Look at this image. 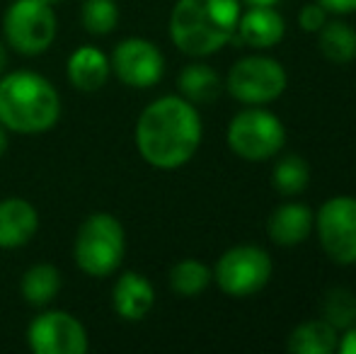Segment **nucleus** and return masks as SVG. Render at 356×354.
<instances>
[{
	"mask_svg": "<svg viewBox=\"0 0 356 354\" xmlns=\"http://www.w3.org/2000/svg\"><path fill=\"white\" fill-rule=\"evenodd\" d=\"M202 143V117L189 99L177 95L150 102L136 124V146L148 166L177 170L187 166Z\"/></svg>",
	"mask_w": 356,
	"mask_h": 354,
	"instance_id": "obj_1",
	"label": "nucleus"
},
{
	"mask_svg": "<svg viewBox=\"0 0 356 354\" xmlns=\"http://www.w3.org/2000/svg\"><path fill=\"white\" fill-rule=\"evenodd\" d=\"M240 13V0H177L170 15V37L187 56H211L233 39Z\"/></svg>",
	"mask_w": 356,
	"mask_h": 354,
	"instance_id": "obj_2",
	"label": "nucleus"
},
{
	"mask_svg": "<svg viewBox=\"0 0 356 354\" xmlns=\"http://www.w3.org/2000/svg\"><path fill=\"white\" fill-rule=\"evenodd\" d=\"M61 99L51 83L34 71L0 78V124L17 134H42L58 122Z\"/></svg>",
	"mask_w": 356,
	"mask_h": 354,
	"instance_id": "obj_3",
	"label": "nucleus"
},
{
	"mask_svg": "<svg viewBox=\"0 0 356 354\" xmlns=\"http://www.w3.org/2000/svg\"><path fill=\"white\" fill-rule=\"evenodd\" d=\"M127 238L124 226L112 214H92L85 218L75 236L73 257L78 267L90 277H109L124 260Z\"/></svg>",
	"mask_w": 356,
	"mask_h": 354,
	"instance_id": "obj_4",
	"label": "nucleus"
},
{
	"mask_svg": "<svg viewBox=\"0 0 356 354\" xmlns=\"http://www.w3.org/2000/svg\"><path fill=\"white\" fill-rule=\"evenodd\" d=\"M286 143L282 119L264 107H248L233 117L228 127V146L238 158L262 163L274 158Z\"/></svg>",
	"mask_w": 356,
	"mask_h": 354,
	"instance_id": "obj_5",
	"label": "nucleus"
},
{
	"mask_svg": "<svg viewBox=\"0 0 356 354\" xmlns=\"http://www.w3.org/2000/svg\"><path fill=\"white\" fill-rule=\"evenodd\" d=\"M274 272L272 257L257 246H235L218 257L213 279L223 293L233 298H248L262 291Z\"/></svg>",
	"mask_w": 356,
	"mask_h": 354,
	"instance_id": "obj_6",
	"label": "nucleus"
},
{
	"mask_svg": "<svg viewBox=\"0 0 356 354\" xmlns=\"http://www.w3.org/2000/svg\"><path fill=\"white\" fill-rule=\"evenodd\" d=\"M289 86L284 66L272 56H245L228 71L225 88L248 107H264L284 95Z\"/></svg>",
	"mask_w": 356,
	"mask_h": 354,
	"instance_id": "obj_7",
	"label": "nucleus"
},
{
	"mask_svg": "<svg viewBox=\"0 0 356 354\" xmlns=\"http://www.w3.org/2000/svg\"><path fill=\"white\" fill-rule=\"evenodd\" d=\"M5 39L15 51L37 56L56 37V13L47 0H15L3 19Z\"/></svg>",
	"mask_w": 356,
	"mask_h": 354,
	"instance_id": "obj_8",
	"label": "nucleus"
},
{
	"mask_svg": "<svg viewBox=\"0 0 356 354\" xmlns=\"http://www.w3.org/2000/svg\"><path fill=\"white\" fill-rule=\"evenodd\" d=\"M320 248L334 265H356V197L339 194L320 207L315 216Z\"/></svg>",
	"mask_w": 356,
	"mask_h": 354,
	"instance_id": "obj_9",
	"label": "nucleus"
},
{
	"mask_svg": "<svg viewBox=\"0 0 356 354\" xmlns=\"http://www.w3.org/2000/svg\"><path fill=\"white\" fill-rule=\"evenodd\" d=\"M27 340L37 354H85L90 347L83 323L66 311H49L34 318Z\"/></svg>",
	"mask_w": 356,
	"mask_h": 354,
	"instance_id": "obj_10",
	"label": "nucleus"
},
{
	"mask_svg": "<svg viewBox=\"0 0 356 354\" xmlns=\"http://www.w3.org/2000/svg\"><path fill=\"white\" fill-rule=\"evenodd\" d=\"M117 78L129 88H153L165 73L163 51L141 37L124 39L109 61Z\"/></svg>",
	"mask_w": 356,
	"mask_h": 354,
	"instance_id": "obj_11",
	"label": "nucleus"
},
{
	"mask_svg": "<svg viewBox=\"0 0 356 354\" xmlns=\"http://www.w3.org/2000/svg\"><path fill=\"white\" fill-rule=\"evenodd\" d=\"M286 34V22L277 8H248L240 13L233 39L252 49L277 47Z\"/></svg>",
	"mask_w": 356,
	"mask_h": 354,
	"instance_id": "obj_12",
	"label": "nucleus"
},
{
	"mask_svg": "<svg viewBox=\"0 0 356 354\" xmlns=\"http://www.w3.org/2000/svg\"><path fill=\"white\" fill-rule=\"evenodd\" d=\"M39 228V214L27 199L10 197L0 202V248H22Z\"/></svg>",
	"mask_w": 356,
	"mask_h": 354,
	"instance_id": "obj_13",
	"label": "nucleus"
},
{
	"mask_svg": "<svg viewBox=\"0 0 356 354\" xmlns=\"http://www.w3.org/2000/svg\"><path fill=\"white\" fill-rule=\"evenodd\" d=\"M315 226V216L305 204L298 202H286L282 207L274 209V214L267 221V233L272 243L282 248L300 246L305 238L310 236Z\"/></svg>",
	"mask_w": 356,
	"mask_h": 354,
	"instance_id": "obj_14",
	"label": "nucleus"
},
{
	"mask_svg": "<svg viewBox=\"0 0 356 354\" xmlns=\"http://www.w3.org/2000/svg\"><path fill=\"white\" fill-rule=\"evenodd\" d=\"M114 311L124 318V321H141L150 313L155 303L153 284L136 272H127L119 277L114 284Z\"/></svg>",
	"mask_w": 356,
	"mask_h": 354,
	"instance_id": "obj_15",
	"label": "nucleus"
},
{
	"mask_svg": "<svg viewBox=\"0 0 356 354\" xmlns=\"http://www.w3.org/2000/svg\"><path fill=\"white\" fill-rule=\"evenodd\" d=\"M109 71H112L109 58L95 47L75 49L68 58V81L85 92H95L102 88L109 78Z\"/></svg>",
	"mask_w": 356,
	"mask_h": 354,
	"instance_id": "obj_16",
	"label": "nucleus"
},
{
	"mask_svg": "<svg viewBox=\"0 0 356 354\" xmlns=\"http://www.w3.org/2000/svg\"><path fill=\"white\" fill-rule=\"evenodd\" d=\"M339 330L327 321H308L293 328L289 335V350L293 354H332L337 352Z\"/></svg>",
	"mask_w": 356,
	"mask_h": 354,
	"instance_id": "obj_17",
	"label": "nucleus"
},
{
	"mask_svg": "<svg viewBox=\"0 0 356 354\" xmlns=\"http://www.w3.org/2000/svg\"><path fill=\"white\" fill-rule=\"evenodd\" d=\"M223 90L220 76L207 63H192L179 73V92L192 104H209Z\"/></svg>",
	"mask_w": 356,
	"mask_h": 354,
	"instance_id": "obj_18",
	"label": "nucleus"
},
{
	"mask_svg": "<svg viewBox=\"0 0 356 354\" xmlns=\"http://www.w3.org/2000/svg\"><path fill=\"white\" fill-rule=\"evenodd\" d=\"M318 47L327 61L352 63L356 58V29L339 19L325 22L318 32Z\"/></svg>",
	"mask_w": 356,
	"mask_h": 354,
	"instance_id": "obj_19",
	"label": "nucleus"
},
{
	"mask_svg": "<svg viewBox=\"0 0 356 354\" xmlns=\"http://www.w3.org/2000/svg\"><path fill=\"white\" fill-rule=\"evenodd\" d=\"M61 289V272L54 265H34L22 277V296L32 306H47Z\"/></svg>",
	"mask_w": 356,
	"mask_h": 354,
	"instance_id": "obj_20",
	"label": "nucleus"
},
{
	"mask_svg": "<svg viewBox=\"0 0 356 354\" xmlns=\"http://www.w3.org/2000/svg\"><path fill=\"white\" fill-rule=\"evenodd\" d=\"M213 272L199 260H182L170 269V289L179 296H199L211 284Z\"/></svg>",
	"mask_w": 356,
	"mask_h": 354,
	"instance_id": "obj_21",
	"label": "nucleus"
},
{
	"mask_svg": "<svg viewBox=\"0 0 356 354\" xmlns=\"http://www.w3.org/2000/svg\"><path fill=\"white\" fill-rule=\"evenodd\" d=\"M320 311H323V321H327L337 330H347L356 325V293L344 287L330 289L323 296Z\"/></svg>",
	"mask_w": 356,
	"mask_h": 354,
	"instance_id": "obj_22",
	"label": "nucleus"
},
{
	"mask_svg": "<svg viewBox=\"0 0 356 354\" xmlns=\"http://www.w3.org/2000/svg\"><path fill=\"white\" fill-rule=\"evenodd\" d=\"M274 189L284 197H296L300 194L310 182V168L300 156H284L282 161L274 166L272 172Z\"/></svg>",
	"mask_w": 356,
	"mask_h": 354,
	"instance_id": "obj_23",
	"label": "nucleus"
},
{
	"mask_svg": "<svg viewBox=\"0 0 356 354\" xmlns=\"http://www.w3.org/2000/svg\"><path fill=\"white\" fill-rule=\"evenodd\" d=\"M119 10L114 0H85L83 24L90 34H109L117 27Z\"/></svg>",
	"mask_w": 356,
	"mask_h": 354,
	"instance_id": "obj_24",
	"label": "nucleus"
},
{
	"mask_svg": "<svg viewBox=\"0 0 356 354\" xmlns=\"http://www.w3.org/2000/svg\"><path fill=\"white\" fill-rule=\"evenodd\" d=\"M325 22H327V10H325L320 3L305 5V8L298 13V24H300V29H305V32H320V27H323Z\"/></svg>",
	"mask_w": 356,
	"mask_h": 354,
	"instance_id": "obj_25",
	"label": "nucleus"
},
{
	"mask_svg": "<svg viewBox=\"0 0 356 354\" xmlns=\"http://www.w3.org/2000/svg\"><path fill=\"white\" fill-rule=\"evenodd\" d=\"M315 3H320L327 13H334V15L356 13V0H315Z\"/></svg>",
	"mask_w": 356,
	"mask_h": 354,
	"instance_id": "obj_26",
	"label": "nucleus"
},
{
	"mask_svg": "<svg viewBox=\"0 0 356 354\" xmlns=\"http://www.w3.org/2000/svg\"><path fill=\"white\" fill-rule=\"evenodd\" d=\"M337 352L356 354V325H352V328H347V330H344V335L339 337V342H337Z\"/></svg>",
	"mask_w": 356,
	"mask_h": 354,
	"instance_id": "obj_27",
	"label": "nucleus"
},
{
	"mask_svg": "<svg viewBox=\"0 0 356 354\" xmlns=\"http://www.w3.org/2000/svg\"><path fill=\"white\" fill-rule=\"evenodd\" d=\"M240 3H245L248 8H274L279 0H240Z\"/></svg>",
	"mask_w": 356,
	"mask_h": 354,
	"instance_id": "obj_28",
	"label": "nucleus"
},
{
	"mask_svg": "<svg viewBox=\"0 0 356 354\" xmlns=\"http://www.w3.org/2000/svg\"><path fill=\"white\" fill-rule=\"evenodd\" d=\"M5 148H8V136H5V127L0 124V156L5 153Z\"/></svg>",
	"mask_w": 356,
	"mask_h": 354,
	"instance_id": "obj_29",
	"label": "nucleus"
},
{
	"mask_svg": "<svg viewBox=\"0 0 356 354\" xmlns=\"http://www.w3.org/2000/svg\"><path fill=\"white\" fill-rule=\"evenodd\" d=\"M3 66H5V49L0 47V71H3Z\"/></svg>",
	"mask_w": 356,
	"mask_h": 354,
	"instance_id": "obj_30",
	"label": "nucleus"
},
{
	"mask_svg": "<svg viewBox=\"0 0 356 354\" xmlns=\"http://www.w3.org/2000/svg\"><path fill=\"white\" fill-rule=\"evenodd\" d=\"M49 5H54V3H61V0H47Z\"/></svg>",
	"mask_w": 356,
	"mask_h": 354,
	"instance_id": "obj_31",
	"label": "nucleus"
}]
</instances>
